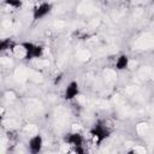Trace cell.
Wrapping results in <instances>:
<instances>
[{"label":"cell","instance_id":"8992f818","mask_svg":"<svg viewBox=\"0 0 154 154\" xmlns=\"http://www.w3.org/2000/svg\"><path fill=\"white\" fill-rule=\"evenodd\" d=\"M43 147V137L40 134H36L34 136H31L28 141V149L30 153L32 154H37L42 150Z\"/></svg>","mask_w":154,"mask_h":154},{"label":"cell","instance_id":"52a82bcc","mask_svg":"<svg viewBox=\"0 0 154 154\" xmlns=\"http://www.w3.org/2000/svg\"><path fill=\"white\" fill-rule=\"evenodd\" d=\"M130 64V58L126 54H119L114 61V67L118 71H124L129 67Z\"/></svg>","mask_w":154,"mask_h":154},{"label":"cell","instance_id":"5b68a950","mask_svg":"<svg viewBox=\"0 0 154 154\" xmlns=\"http://www.w3.org/2000/svg\"><path fill=\"white\" fill-rule=\"evenodd\" d=\"M79 93H81V89H79L78 82L71 81V82H69V84L66 85V88L64 90V99L67 101H72L79 95Z\"/></svg>","mask_w":154,"mask_h":154},{"label":"cell","instance_id":"277c9868","mask_svg":"<svg viewBox=\"0 0 154 154\" xmlns=\"http://www.w3.org/2000/svg\"><path fill=\"white\" fill-rule=\"evenodd\" d=\"M64 141H65L66 144H69L73 149H76V148H83L84 147V142H85L83 135L79 134V132H76V131L75 132L66 134V136L64 137Z\"/></svg>","mask_w":154,"mask_h":154},{"label":"cell","instance_id":"ba28073f","mask_svg":"<svg viewBox=\"0 0 154 154\" xmlns=\"http://www.w3.org/2000/svg\"><path fill=\"white\" fill-rule=\"evenodd\" d=\"M17 42H14L12 38H2L0 40V54H4L8 51H12Z\"/></svg>","mask_w":154,"mask_h":154},{"label":"cell","instance_id":"6da1fadb","mask_svg":"<svg viewBox=\"0 0 154 154\" xmlns=\"http://www.w3.org/2000/svg\"><path fill=\"white\" fill-rule=\"evenodd\" d=\"M111 132L112 128L107 124V122H97L90 130V136L93 137L95 143H101L111 135Z\"/></svg>","mask_w":154,"mask_h":154},{"label":"cell","instance_id":"9c48e42d","mask_svg":"<svg viewBox=\"0 0 154 154\" xmlns=\"http://www.w3.org/2000/svg\"><path fill=\"white\" fill-rule=\"evenodd\" d=\"M2 5L13 10H20L23 7V1L22 0H2Z\"/></svg>","mask_w":154,"mask_h":154},{"label":"cell","instance_id":"7a4b0ae2","mask_svg":"<svg viewBox=\"0 0 154 154\" xmlns=\"http://www.w3.org/2000/svg\"><path fill=\"white\" fill-rule=\"evenodd\" d=\"M20 46L24 49V59L25 60H32V59H38L43 55L45 48L43 46L38 45V43H34V42H20Z\"/></svg>","mask_w":154,"mask_h":154},{"label":"cell","instance_id":"3957f363","mask_svg":"<svg viewBox=\"0 0 154 154\" xmlns=\"http://www.w3.org/2000/svg\"><path fill=\"white\" fill-rule=\"evenodd\" d=\"M52 10H53V5L48 1H41V2L36 4L32 7V11H31L32 20L37 22V20H41V19L46 18L52 12Z\"/></svg>","mask_w":154,"mask_h":154}]
</instances>
